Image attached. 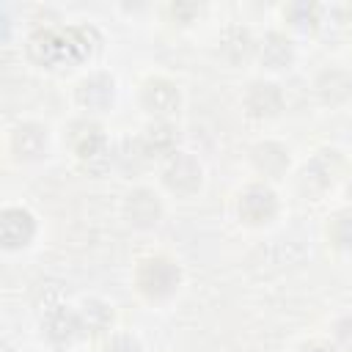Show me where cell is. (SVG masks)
I'll return each mask as SVG.
<instances>
[{
	"mask_svg": "<svg viewBox=\"0 0 352 352\" xmlns=\"http://www.w3.org/2000/svg\"><path fill=\"white\" fill-rule=\"evenodd\" d=\"M36 305H38L44 314H50V311L66 305V302H63V289H60V283H41V289H38V294H36Z\"/></svg>",
	"mask_w": 352,
	"mask_h": 352,
	"instance_id": "24",
	"label": "cell"
},
{
	"mask_svg": "<svg viewBox=\"0 0 352 352\" xmlns=\"http://www.w3.org/2000/svg\"><path fill=\"white\" fill-rule=\"evenodd\" d=\"M245 110L253 118H272L283 110V94L275 82H253L245 94Z\"/></svg>",
	"mask_w": 352,
	"mask_h": 352,
	"instance_id": "13",
	"label": "cell"
},
{
	"mask_svg": "<svg viewBox=\"0 0 352 352\" xmlns=\"http://www.w3.org/2000/svg\"><path fill=\"white\" fill-rule=\"evenodd\" d=\"M69 146L74 148V154L80 157L82 168L94 176H102L110 170V165H116V148L107 143L102 126L91 124V121H74L69 126L66 135Z\"/></svg>",
	"mask_w": 352,
	"mask_h": 352,
	"instance_id": "2",
	"label": "cell"
},
{
	"mask_svg": "<svg viewBox=\"0 0 352 352\" xmlns=\"http://www.w3.org/2000/svg\"><path fill=\"white\" fill-rule=\"evenodd\" d=\"M99 33L94 28H66V30H36L28 38V55L47 66H63V63H80L99 52Z\"/></svg>",
	"mask_w": 352,
	"mask_h": 352,
	"instance_id": "1",
	"label": "cell"
},
{
	"mask_svg": "<svg viewBox=\"0 0 352 352\" xmlns=\"http://www.w3.org/2000/svg\"><path fill=\"white\" fill-rule=\"evenodd\" d=\"M41 327H44L47 341L55 344V346H72L82 336L80 316L74 311H69V305H60V308L44 314V324Z\"/></svg>",
	"mask_w": 352,
	"mask_h": 352,
	"instance_id": "12",
	"label": "cell"
},
{
	"mask_svg": "<svg viewBox=\"0 0 352 352\" xmlns=\"http://www.w3.org/2000/svg\"><path fill=\"white\" fill-rule=\"evenodd\" d=\"M258 58L267 69H283L292 63L294 58V50H292V41L280 33H267L264 41L258 44Z\"/></svg>",
	"mask_w": 352,
	"mask_h": 352,
	"instance_id": "18",
	"label": "cell"
},
{
	"mask_svg": "<svg viewBox=\"0 0 352 352\" xmlns=\"http://www.w3.org/2000/svg\"><path fill=\"white\" fill-rule=\"evenodd\" d=\"M113 96H116V80L110 74H104V72L88 74L77 85V102H80V107L94 110V113L107 110L113 104Z\"/></svg>",
	"mask_w": 352,
	"mask_h": 352,
	"instance_id": "10",
	"label": "cell"
},
{
	"mask_svg": "<svg viewBox=\"0 0 352 352\" xmlns=\"http://www.w3.org/2000/svg\"><path fill=\"white\" fill-rule=\"evenodd\" d=\"M102 352H140V344H138L135 336H129V333H118V336H113V338L104 344Z\"/></svg>",
	"mask_w": 352,
	"mask_h": 352,
	"instance_id": "25",
	"label": "cell"
},
{
	"mask_svg": "<svg viewBox=\"0 0 352 352\" xmlns=\"http://www.w3.org/2000/svg\"><path fill=\"white\" fill-rule=\"evenodd\" d=\"M77 316H80V330H82V336L96 338V336L107 333V327H110V322H113V308H110L104 300H96V297H94V300H85V302L80 305Z\"/></svg>",
	"mask_w": 352,
	"mask_h": 352,
	"instance_id": "15",
	"label": "cell"
},
{
	"mask_svg": "<svg viewBox=\"0 0 352 352\" xmlns=\"http://www.w3.org/2000/svg\"><path fill=\"white\" fill-rule=\"evenodd\" d=\"M204 182V170L192 154L176 151L162 165V184L176 195H192Z\"/></svg>",
	"mask_w": 352,
	"mask_h": 352,
	"instance_id": "4",
	"label": "cell"
},
{
	"mask_svg": "<svg viewBox=\"0 0 352 352\" xmlns=\"http://www.w3.org/2000/svg\"><path fill=\"white\" fill-rule=\"evenodd\" d=\"M179 88L170 82V80H162V77H151L143 82V91H140V104L146 113L157 116V118H168L179 110Z\"/></svg>",
	"mask_w": 352,
	"mask_h": 352,
	"instance_id": "6",
	"label": "cell"
},
{
	"mask_svg": "<svg viewBox=\"0 0 352 352\" xmlns=\"http://www.w3.org/2000/svg\"><path fill=\"white\" fill-rule=\"evenodd\" d=\"M336 344L344 352H352V316L338 319V324H336Z\"/></svg>",
	"mask_w": 352,
	"mask_h": 352,
	"instance_id": "26",
	"label": "cell"
},
{
	"mask_svg": "<svg viewBox=\"0 0 352 352\" xmlns=\"http://www.w3.org/2000/svg\"><path fill=\"white\" fill-rule=\"evenodd\" d=\"M346 192H349V198H352V179H349V187H346Z\"/></svg>",
	"mask_w": 352,
	"mask_h": 352,
	"instance_id": "29",
	"label": "cell"
},
{
	"mask_svg": "<svg viewBox=\"0 0 352 352\" xmlns=\"http://www.w3.org/2000/svg\"><path fill=\"white\" fill-rule=\"evenodd\" d=\"M151 162V154L143 146V138H124L116 148V165L124 176H138Z\"/></svg>",
	"mask_w": 352,
	"mask_h": 352,
	"instance_id": "17",
	"label": "cell"
},
{
	"mask_svg": "<svg viewBox=\"0 0 352 352\" xmlns=\"http://www.w3.org/2000/svg\"><path fill=\"white\" fill-rule=\"evenodd\" d=\"M349 22V6H319V19H316V30L324 38H336L341 33V28Z\"/></svg>",
	"mask_w": 352,
	"mask_h": 352,
	"instance_id": "21",
	"label": "cell"
},
{
	"mask_svg": "<svg viewBox=\"0 0 352 352\" xmlns=\"http://www.w3.org/2000/svg\"><path fill=\"white\" fill-rule=\"evenodd\" d=\"M47 148H50V135H47V129L41 124L28 121V124L14 126V132H11V151L19 160H25V162L41 160L47 154Z\"/></svg>",
	"mask_w": 352,
	"mask_h": 352,
	"instance_id": "11",
	"label": "cell"
},
{
	"mask_svg": "<svg viewBox=\"0 0 352 352\" xmlns=\"http://www.w3.org/2000/svg\"><path fill=\"white\" fill-rule=\"evenodd\" d=\"M220 52H223V58L231 60V63L248 60L250 52H253V38H250V33H248L245 28H239V25L226 28L223 36H220Z\"/></svg>",
	"mask_w": 352,
	"mask_h": 352,
	"instance_id": "19",
	"label": "cell"
},
{
	"mask_svg": "<svg viewBox=\"0 0 352 352\" xmlns=\"http://www.w3.org/2000/svg\"><path fill=\"white\" fill-rule=\"evenodd\" d=\"M286 19L292 22L294 30L300 33H314L316 30V19H319V6L316 3H289L286 6Z\"/></svg>",
	"mask_w": 352,
	"mask_h": 352,
	"instance_id": "22",
	"label": "cell"
},
{
	"mask_svg": "<svg viewBox=\"0 0 352 352\" xmlns=\"http://www.w3.org/2000/svg\"><path fill=\"white\" fill-rule=\"evenodd\" d=\"M140 138H143V146H146V151L151 154V160H154V157H170V154H176L179 129H176L170 121L157 118L154 124L146 126V132H143Z\"/></svg>",
	"mask_w": 352,
	"mask_h": 352,
	"instance_id": "14",
	"label": "cell"
},
{
	"mask_svg": "<svg viewBox=\"0 0 352 352\" xmlns=\"http://www.w3.org/2000/svg\"><path fill=\"white\" fill-rule=\"evenodd\" d=\"M135 283H138L140 294H146L148 300H168L182 283V270L173 258L148 256L138 264Z\"/></svg>",
	"mask_w": 352,
	"mask_h": 352,
	"instance_id": "3",
	"label": "cell"
},
{
	"mask_svg": "<svg viewBox=\"0 0 352 352\" xmlns=\"http://www.w3.org/2000/svg\"><path fill=\"white\" fill-rule=\"evenodd\" d=\"M302 352H333V349L324 344H308V346H302Z\"/></svg>",
	"mask_w": 352,
	"mask_h": 352,
	"instance_id": "28",
	"label": "cell"
},
{
	"mask_svg": "<svg viewBox=\"0 0 352 352\" xmlns=\"http://www.w3.org/2000/svg\"><path fill=\"white\" fill-rule=\"evenodd\" d=\"M239 220L248 226H264L278 214V195L267 184H250L236 204Z\"/></svg>",
	"mask_w": 352,
	"mask_h": 352,
	"instance_id": "5",
	"label": "cell"
},
{
	"mask_svg": "<svg viewBox=\"0 0 352 352\" xmlns=\"http://www.w3.org/2000/svg\"><path fill=\"white\" fill-rule=\"evenodd\" d=\"M341 165L344 162H341V154L338 151H333V148L316 151L311 157V162L302 168V190H308V192L327 190L336 182V176L341 173Z\"/></svg>",
	"mask_w": 352,
	"mask_h": 352,
	"instance_id": "7",
	"label": "cell"
},
{
	"mask_svg": "<svg viewBox=\"0 0 352 352\" xmlns=\"http://www.w3.org/2000/svg\"><path fill=\"white\" fill-rule=\"evenodd\" d=\"M253 165L264 173V176H280L289 168V154L283 146L278 143H258L253 148Z\"/></svg>",
	"mask_w": 352,
	"mask_h": 352,
	"instance_id": "20",
	"label": "cell"
},
{
	"mask_svg": "<svg viewBox=\"0 0 352 352\" xmlns=\"http://www.w3.org/2000/svg\"><path fill=\"white\" fill-rule=\"evenodd\" d=\"M327 236L338 250H352V209H344L330 220Z\"/></svg>",
	"mask_w": 352,
	"mask_h": 352,
	"instance_id": "23",
	"label": "cell"
},
{
	"mask_svg": "<svg viewBox=\"0 0 352 352\" xmlns=\"http://www.w3.org/2000/svg\"><path fill=\"white\" fill-rule=\"evenodd\" d=\"M349 25H352V6H349Z\"/></svg>",
	"mask_w": 352,
	"mask_h": 352,
	"instance_id": "30",
	"label": "cell"
},
{
	"mask_svg": "<svg viewBox=\"0 0 352 352\" xmlns=\"http://www.w3.org/2000/svg\"><path fill=\"white\" fill-rule=\"evenodd\" d=\"M314 88H316V94H319V99L324 104H341L352 94V80L341 69H327V72H322L316 77V85Z\"/></svg>",
	"mask_w": 352,
	"mask_h": 352,
	"instance_id": "16",
	"label": "cell"
},
{
	"mask_svg": "<svg viewBox=\"0 0 352 352\" xmlns=\"http://www.w3.org/2000/svg\"><path fill=\"white\" fill-rule=\"evenodd\" d=\"M198 11H201V6H195V3H173V6H170L173 19H176V22H182V25H187Z\"/></svg>",
	"mask_w": 352,
	"mask_h": 352,
	"instance_id": "27",
	"label": "cell"
},
{
	"mask_svg": "<svg viewBox=\"0 0 352 352\" xmlns=\"http://www.w3.org/2000/svg\"><path fill=\"white\" fill-rule=\"evenodd\" d=\"M36 236V220L28 209L22 206H8L0 214V239L6 250H16L30 245V239Z\"/></svg>",
	"mask_w": 352,
	"mask_h": 352,
	"instance_id": "8",
	"label": "cell"
},
{
	"mask_svg": "<svg viewBox=\"0 0 352 352\" xmlns=\"http://www.w3.org/2000/svg\"><path fill=\"white\" fill-rule=\"evenodd\" d=\"M124 217L132 228H151L162 217V204L151 190L138 187L124 198Z\"/></svg>",
	"mask_w": 352,
	"mask_h": 352,
	"instance_id": "9",
	"label": "cell"
}]
</instances>
